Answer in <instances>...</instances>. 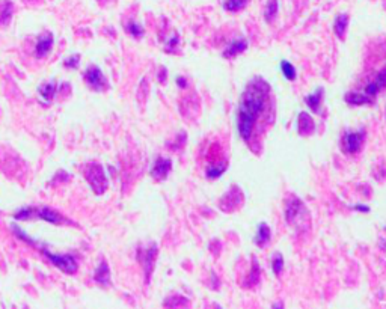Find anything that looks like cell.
I'll return each mask as SVG.
<instances>
[{
  "instance_id": "obj_6",
  "label": "cell",
  "mask_w": 386,
  "mask_h": 309,
  "mask_svg": "<svg viewBox=\"0 0 386 309\" xmlns=\"http://www.w3.org/2000/svg\"><path fill=\"white\" fill-rule=\"evenodd\" d=\"M243 193L242 190L239 188V185H233V188H231L226 195L222 198L220 201V208L225 211V213H233L234 210H237L242 202H243Z\"/></svg>"
},
{
  "instance_id": "obj_35",
  "label": "cell",
  "mask_w": 386,
  "mask_h": 309,
  "mask_svg": "<svg viewBox=\"0 0 386 309\" xmlns=\"http://www.w3.org/2000/svg\"><path fill=\"white\" fill-rule=\"evenodd\" d=\"M177 85H178L181 89H186V88H187V79H186V77H183V75L177 77Z\"/></svg>"
},
{
  "instance_id": "obj_29",
  "label": "cell",
  "mask_w": 386,
  "mask_h": 309,
  "mask_svg": "<svg viewBox=\"0 0 386 309\" xmlns=\"http://www.w3.org/2000/svg\"><path fill=\"white\" fill-rule=\"evenodd\" d=\"M190 302L186 299V297H183V296H171L169 299H166L165 300V306H175V308H178V306H187Z\"/></svg>"
},
{
  "instance_id": "obj_7",
  "label": "cell",
  "mask_w": 386,
  "mask_h": 309,
  "mask_svg": "<svg viewBox=\"0 0 386 309\" xmlns=\"http://www.w3.org/2000/svg\"><path fill=\"white\" fill-rule=\"evenodd\" d=\"M83 79L86 80L89 88H92L94 91H103L104 88H107V80H106L103 71L95 65H91L83 72Z\"/></svg>"
},
{
  "instance_id": "obj_34",
  "label": "cell",
  "mask_w": 386,
  "mask_h": 309,
  "mask_svg": "<svg viewBox=\"0 0 386 309\" xmlns=\"http://www.w3.org/2000/svg\"><path fill=\"white\" fill-rule=\"evenodd\" d=\"M166 77H168V69L165 66H162L160 71H159V82L160 83H166Z\"/></svg>"
},
{
  "instance_id": "obj_21",
  "label": "cell",
  "mask_w": 386,
  "mask_h": 309,
  "mask_svg": "<svg viewBox=\"0 0 386 309\" xmlns=\"http://www.w3.org/2000/svg\"><path fill=\"white\" fill-rule=\"evenodd\" d=\"M12 11H14V5L9 2V0H2V2H0V24L5 26L9 23V20L12 17Z\"/></svg>"
},
{
  "instance_id": "obj_8",
  "label": "cell",
  "mask_w": 386,
  "mask_h": 309,
  "mask_svg": "<svg viewBox=\"0 0 386 309\" xmlns=\"http://www.w3.org/2000/svg\"><path fill=\"white\" fill-rule=\"evenodd\" d=\"M157 245L156 243H151L145 250L139 249V259L143 265L145 270V275H146V282H149V276L152 273V268H154V262H156V256H157Z\"/></svg>"
},
{
  "instance_id": "obj_1",
  "label": "cell",
  "mask_w": 386,
  "mask_h": 309,
  "mask_svg": "<svg viewBox=\"0 0 386 309\" xmlns=\"http://www.w3.org/2000/svg\"><path fill=\"white\" fill-rule=\"evenodd\" d=\"M270 95V85L262 77H254L240 97L237 110V128L243 140H249L259 113L264 110Z\"/></svg>"
},
{
  "instance_id": "obj_20",
  "label": "cell",
  "mask_w": 386,
  "mask_h": 309,
  "mask_svg": "<svg viewBox=\"0 0 386 309\" xmlns=\"http://www.w3.org/2000/svg\"><path fill=\"white\" fill-rule=\"evenodd\" d=\"M345 101L350 106H365V104H373V101L364 94V92H349L345 95Z\"/></svg>"
},
{
  "instance_id": "obj_18",
  "label": "cell",
  "mask_w": 386,
  "mask_h": 309,
  "mask_svg": "<svg viewBox=\"0 0 386 309\" xmlns=\"http://www.w3.org/2000/svg\"><path fill=\"white\" fill-rule=\"evenodd\" d=\"M94 279H95V282H98V284H101L104 287H107L110 284V268H109L106 261H101V264L95 270Z\"/></svg>"
},
{
  "instance_id": "obj_12",
  "label": "cell",
  "mask_w": 386,
  "mask_h": 309,
  "mask_svg": "<svg viewBox=\"0 0 386 309\" xmlns=\"http://www.w3.org/2000/svg\"><path fill=\"white\" fill-rule=\"evenodd\" d=\"M53 43H55V40H53V35L50 32L40 35V38H38V41H36V47H35V56L44 58L52 50Z\"/></svg>"
},
{
  "instance_id": "obj_25",
  "label": "cell",
  "mask_w": 386,
  "mask_h": 309,
  "mask_svg": "<svg viewBox=\"0 0 386 309\" xmlns=\"http://www.w3.org/2000/svg\"><path fill=\"white\" fill-rule=\"evenodd\" d=\"M281 71H282V74H284V77H285L287 80H290V82L296 80L297 71H296V68L293 66L291 62H288V61H282V62H281Z\"/></svg>"
},
{
  "instance_id": "obj_5",
  "label": "cell",
  "mask_w": 386,
  "mask_h": 309,
  "mask_svg": "<svg viewBox=\"0 0 386 309\" xmlns=\"http://www.w3.org/2000/svg\"><path fill=\"white\" fill-rule=\"evenodd\" d=\"M364 142H365V130L345 131L342 136V149L347 154H356L362 149Z\"/></svg>"
},
{
  "instance_id": "obj_23",
  "label": "cell",
  "mask_w": 386,
  "mask_h": 309,
  "mask_svg": "<svg viewBox=\"0 0 386 309\" xmlns=\"http://www.w3.org/2000/svg\"><path fill=\"white\" fill-rule=\"evenodd\" d=\"M226 168H228V163H226V162H219V163H216V165H210V166L207 168V171H205V175H207V178H210V180H216V178H219V177L226 171Z\"/></svg>"
},
{
  "instance_id": "obj_17",
  "label": "cell",
  "mask_w": 386,
  "mask_h": 309,
  "mask_svg": "<svg viewBox=\"0 0 386 309\" xmlns=\"http://www.w3.org/2000/svg\"><path fill=\"white\" fill-rule=\"evenodd\" d=\"M323 95H324V89H323V88H319L314 94L305 97V103L308 104V107H310L314 113H319V112H320V106H322V101H323Z\"/></svg>"
},
{
  "instance_id": "obj_32",
  "label": "cell",
  "mask_w": 386,
  "mask_h": 309,
  "mask_svg": "<svg viewBox=\"0 0 386 309\" xmlns=\"http://www.w3.org/2000/svg\"><path fill=\"white\" fill-rule=\"evenodd\" d=\"M178 44H180V35H178L177 32H174V33L171 35V38H169V40L166 41L165 50H166V52H169V53H174Z\"/></svg>"
},
{
  "instance_id": "obj_19",
  "label": "cell",
  "mask_w": 386,
  "mask_h": 309,
  "mask_svg": "<svg viewBox=\"0 0 386 309\" xmlns=\"http://www.w3.org/2000/svg\"><path fill=\"white\" fill-rule=\"evenodd\" d=\"M270 237H272V233H270V228L267 223H259L258 226V233L255 236V245L259 246V247H264L268 242H270Z\"/></svg>"
},
{
  "instance_id": "obj_13",
  "label": "cell",
  "mask_w": 386,
  "mask_h": 309,
  "mask_svg": "<svg viewBox=\"0 0 386 309\" xmlns=\"http://www.w3.org/2000/svg\"><path fill=\"white\" fill-rule=\"evenodd\" d=\"M248 49V40H245V38H239V40H234L231 41L229 46L226 47V50L223 52V58H234V56H239L240 53H243L245 50Z\"/></svg>"
},
{
  "instance_id": "obj_2",
  "label": "cell",
  "mask_w": 386,
  "mask_h": 309,
  "mask_svg": "<svg viewBox=\"0 0 386 309\" xmlns=\"http://www.w3.org/2000/svg\"><path fill=\"white\" fill-rule=\"evenodd\" d=\"M285 219L290 225L297 226L299 231H302L300 225H303L305 229L310 226V223H306V219H310V214H308V210H306V207H305V204L302 202L300 198L291 196L287 201V204H285Z\"/></svg>"
},
{
  "instance_id": "obj_15",
  "label": "cell",
  "mask_w": 386,
  "mask_h": 309,
  "mask_svg": "<svg viewBox=\"0 0 386 309\" xmlns=\"http://www.w3.org/2000/svg\"><path fill=\"white\" fill-rule=\"evenodd\" d=\"M347 27H349V15H347V14H338L335 17V21H333V32H335V35L339 38V40H344V38H345Z\"/></svg>"
},
{
  "instance_id": "obj_27",
  "label": "cell",
  "mask_w": 386,
  "mask_h": 309,
  "mask_svg": "<svg viewBox=\"0 0 386 309\" xmlns=\"http://www.w3.org/2000/svg\"><path fill=\"white\" fill-rule=\"evenodd\" d=\"M126 30H127V33L131 35L133 38H142L143 33H145L143 27H142L137 21H134V20H130V21L126 24Z\"/></svg>"
},
{
  "instance_id": "obj_33",
  "label": "cell",
  "mask_w": 386,
  "mask_h": 309,
  "mask_svg": "<svg viewBox=\"0 0 386 309\" xmlns=\"http://www.w3.org/2000/svg\"><path fill=\"white\" fill-rule=\"evenodd\" d=\"M79 62H80V55H72L64 61V65L66 68H77L79 66Z\"/></svg>"
},
{
  "instance_id": "obj_26",
  "label": "cell",
  "mask_w": 386,
  "mask_h": 309,
  "mask_svg": "<svg viewBox=\"0 0 386 309\" xmlns=\"http://www.w3.org/2000/svg\"><path fill=\"white\" fill-rule=\"evenodd\" d=\"M259 275H261V268H259L257 259L254 258V261H252V272H251V275H249V278H248V281H246V287H254V285H257V284L259 282Z\"/></svg>"
},
{
  "instance_id": "obj_10",
  "label": "cell",
  "mask_w": 386,
  "mask_h": 309,
  "mask_svg": "<svg viewBox=\"0 0 386 309\" xmlns=\"http://www.w3.org/2000/svg\"><path fill=\"white\" fill-rule=\"evenodd\" d=\"M171 169H172V162L169 159L159 157L156 160V163H154L152 169H151V175H152V178H156L159 181L160 180H166L169 172H171Z\"/></svg>"
},
{
  "instance_id": "obj_16",
  "label": "cell",
  "mask_w": 386,
  "mask_h": 309,
  "mask_svg": "<svg viewBox=\"0 0 386 309\" xmlns=\"http://www.w3.org/2000/svg\"><path fill=\"white\" fill-rule=\"evenodd\" d=\"M36 216L40 217V219H43V220H46V222H49V223H53V225H61L62 222H68V220H65L61 214H58L55 210H52V208H41V210H36Z\"/></svg>"
},
{
  "instance_id": "obj_28",
  "label": "cell",
  "mask_w": 386,
  "mask_h": 309,
  "mask_svg": "<svg viewBox=\"0 0 386 309\" xmlns=\"http://www.w3.org/2000/svg\"><path fill=\"white\" fill-rule=\"evenodd\" d=\"M32 216H36V208L26 207V208L18 210V211L14 214V219H15V220H27V219H30Z\"/></svg>"
},
{
  "instance_id": "obj_9",
  "label": "cell",
  "mask_w": 386,
  "mask_h": 309,
  "mask_svg": "<svg viewBox=\"0 0 386 309\" xmlns=\"http://www.w3.org/2000/svg\"><path fill=\"white\" fill-rule=\"evenodd\" d=\"M385 88H386V68H383V69L376 75V79H374L373 82H370V83L364 88L362 92L374 103L377 94L382 92Z\"/></svg>"
},
{
  "instance_id": "obj_36",
  "label": "cell",
  "mask_w": 386,
  "mask_h": 309,
  "mask_svg": "<svg viewBox=\"0 0 386 309\" xmlns=\"http://www.w3.org/2000/svg\"><path fill=\"white\" fill-rule=\"evenodd\" d=\"M352 208L356 210V211H361V213H370V207H367V205H361V204H358V205H353Z\"/></svg>"
},
{
  "instance_id": "obj_31",
  "label": "cell",
  "mask_w": 386,
  "mask_h": 309,
  "mask_svg": "<svg viewBox=\"0 0 386 309\" xmlns=\"http://www.w3.org/2000/svg\"><path fill=\"white\" fill-rule=\"evenodd\" d=\"M272 268H273V272H275L276 276L281 275L282 268H284V256L281 253H275V256L272 259Z\"/></svg>"
},
{
  "instance_id": "obj_4",
  "label": "cell",
  "mask_w": 386,
  "mask_h": 309,
  "mask_svg": "<svg viewBox=\"0 0 386 309\" xmlns=\"http://www.w3.org/2000/svg\"><path fill=\"white\" fill-rule=\"evenodd\" d=\"M41 250H43V253L50 259V262L56 268L62 270V272H65L68 275L75 273L77 268H79V264H77V261H75V258L72 255H55V253L49 252L46 247H41Z\"/></svg>"
},
{
  "instance_id": "obj_24",
  "label": "cell",
  "mask_w": 386,
  "mask_h": 309,
  "mask_svg": "<svg viewBox=\"0 0 386 309\" xmlns=\"http://www.w3.org/2000/svg\"><path fill=\"white\" fill-rule=\"evenodd\" d=\"M248 3H249V0H223V9L228 12H239Z\"/></svg>"
},
{
  "instance_id": "obj_11",
  "label": "cell",
  "mask_w": 386,
  "mask_h": 309,
  "mask_svg": "<svg viewBox=\"0 0 386 309\" xmlns=\"http://www.w3.org/2000/svg\"><path fill=\"white\" fill-rule=\"evenodd\" d=\"M297 131L300 136H311L316 131V124L311 118V115L306 112H300L297 118Z\"/></svg>"
},
{
  "instance_id": "obj_22",
  "label": "cell",
  "mask_w": 386,
  "mask_h": 309,
  "mask_svg": "<svg viewBox=\"0 0 386 309\" xmlns=\"http://www.w3.org/2000/svg\"><path fill=\"white\" fill-rule=\"evenodd\" d=\"M278 11H279V3L278 0H267V5L264 9V18L267 23H273L278 17Z\"/></svg>"
},
{
  "instance_id": "obj_30",
  "label": "cell",
  "mask_w": 386,
  "mask_h": 309,
  "mask_svg": "<svg viewBox=\"0 0 386 309\" xmlns=\"http://www.w3.org/2000/svg\"><path fill=\"white\" fill-rule=\"evenodd\" d=\"M12 231H14V233H15V236L18 237V239H21L23 242H26V243H29V245H36V242L33 240V239H30L29 236H27V233H26V231H23L17 223H12Z\"/></svg>"
},
{
  "instance_id": "obj_14",
  "label": "cell",
  "mask_w": 386,
  "mask_h": 309,
  "mask_svg": "<svg viewBox=\"0 0 386 309\" xmlns=\"http://www.w3.org/2000/svg\"><path fill=\"white\" fill-rule=\"evenodd\" d=\"M56 92H58V83H56V80L43 83V85L40 86V89H38V94H40L41 100H43L46 104L50 103V101L55 98Z\"/></svg>"
},
{
  "instance_id": "obj_3",
  "label": "cell",
  "mask_w": 386,
  "mask_h": 309,
  "mask_svg": "<svg viewBox=\"0 0 386 309\" xmlns=\"http://www.w3.org/2000/svg\"><path fill=\"white\" fill-rule=\"evenodd\" d=\"M85 178L91 184L94 193L97 195H103L107 188V177L104 174V169L97 162H89L85 168Z\"/></svg>"
}]
</instances>
